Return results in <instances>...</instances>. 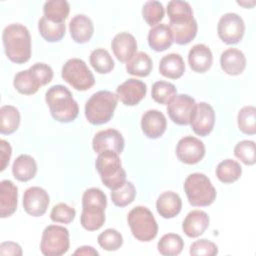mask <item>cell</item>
<instances>
[{
	"instance_id": "4316f807",
	"label": "cell",
	"mask_w": 256,
	"mask_h": 256,
	"mask_svg": "<svg viewBox=\"0 0 256 256\" xmlns=\"http://www.w3.org/2000/svg\"><path fill=\"white\" fill-rule=\"evenodd\" d=\"M37 164L35 159L27 154L19 155L13 162L12 174L20 182H27L35 177Z\"/></svg>"
},
{
	"instance_id": "9c48e42d",
	"label": "cell",
	"mask_w": 256,
	"mask_h": 256,
	"mask_svg": "<svg viewBox=\"0 0 256 256\" xmlns=\"http://www.w3.org/2000/svg\"><path fill=\"white\" fill-rule=\"evenodd\" d=\"M70 239L67 228L60 225L47 226L42 234L40 250L45 256H61L69 250Z\"/></svg>"
},
{
	"instance_id": "8fae6325",
	"label": "cell",
	"mask_w": 256,
	"mask_h": 256,
	"mask_svg": "<svg viewBox=\"0 0 256 256\" xmlns=\"http://www.w3.org/2000/svg\"><path fill=\"white\" fill-rule=\"evenodd\" d=\"M195 100L187 94L176 95L167 104V113L172 120L177 125L187 126L193 118L196 109Z\"/></svg>"
},
{
	"instance_id": "52a82bcc",
	"label": "cell",
	"mask_w": 256,
	"mask_h": 256,
	"mask_svg": "<svg viewBox=\"0 0 256 256\" xmlns=\"http://www.w3.org/2000/svg\"><path fill=\"white\" fill-rule=\"evenodd\" d=\"M132 235L141 242L152 241L158 233V224L152 212L144 206H136L127 216Z\"/></svg>"
},
{
	"instance_id": "bcb514c9",
	"label": "cell",
	"mask_w": 256,
	"mask_h": 256,
	"mask_svg": "<svg viewBox=\"0 0 256 256\" xmlns=\"http://www.w3.org/2000/svg\"><path fill=\"white\" fill-rule=\"evenodd\" d=\"M30 69L35 73L42 86L51 82L53 78V70L49 65L45 63H35L30 67Z\"/></svg>"
},
{
	"instance_id": "8d00e7d4",
	"label": "cell",
	"mask_w": 256,
	"mask_h": 256,
	"mask_svg": "<svg viewBox=\"0 0 256 256\" xmlns=\"http://www.w3.org/2000/svg\"><path fill=\"white\" fill-rule=\"evenodd\" d=\"M167 15L169 17V22H179L194 18L190 4L182 0H172L168 2Z\"/></svg>"
},
{
	"instance_id": "7bdbcfd3",
	"label": "cell",
	"mask_w": 256,
	"mask_h": 256,
	"mask_svg": "<svg viewBox=\"0 0 256 256\" xmlns=\"http://www.w3.org/2000/svg\"><path fill=\"white\" fill-rule=\"evenodd\" d=\"M234 155L246 165L255 164V142L252 140H242L238 142L234 147Z\"/></svg>"
},
{
	"instance_id": "7c38bea8",
	"label": "cell",
	"mask_w": 256,
	"mask_h": 256,
	"mask_svg": "<svg viewBox=\"0 0 256 256\" xmlns=\"http://www.w3.org/2000/svg\"><path fill=\"white\" fill-rule=\"evenodd\" d=\"M176 156L184 164H196L205 156V145L194 136H185L177 143Z\"/></svg>"
},
{
	"instance_id": "f1b7e54d",
	"label": "cell",
	"mask_w": 256,
	"mask_h": 256,
	"mask_svg": "<svg viewBox=\"0 0 256 256\" xmlns=\"http://www.w3.org/2000/svg\"><path fill=\"white\" fill-rule=\"evenodd\" d=\"M13 85L15 89L23 95L35 94L42 86L37 76L30 68L18 72L14 76Z\"/></svg>"
},
{
	"instance_id": "277c9868",
	"label": "cell",
	"mask_w": 256,
	"mask_h": 256,
	"mask_svg": "<svg viewBox=\"0 0 256 256\" xmlns=\"http://www.w3.org/2000/svg\"><path fill=\"white\" fill-rule=\"evenodd\" d=\"M118 97L111 91L94 93L85 104V116L92 125H102L111 120L117 107Z\"/></svg>"
},
{
	"instance_id": "d4e9b609",
	"label": "cell",
	"mask_w": 256,
	"mask_h": 256,
	"mask_svg": "<svg viewBox=\"0 0 256 256\" xmlns=\"http://www.w3.org/2000/svg\"><path fill=\"white\" fill-rule=\"evenodd\" d=\"M169 28L172 33L173 42L178 45L190 43L196 36L198 25L194 18L179 22H169Z\"/></svg>"
},
{
	"instance_id": "e575fe53",
	"label": "cell",
	"mask_w": 256,
	"mask_h": 256,
	"mask_svg": "<svg viewBox=\"0 0 256 256\" xmlns=\"http://www.w3.org/2000/svg\"><path fill=\"white\" fill-rule=\"evenodd\" d=\"M184 247V241L180 235L175 233H168L161 237L158 241L157 248L160 254L164 256L179 255Z\"/></svg>"
},
{
	"instance_id": "ffe728a7",
	"label": "cell",
	"mask_w": 256,
	"mask_h": 256,
	"mask_svg": "<svg viewBox=\"0 0 256 256\" xmlns=\"http://www.w3.org/2000/svg\"><path fill=\"white\" fill-rule=\"evenodd\" d=\"M220 65L226 74L237 76L245 70L246 58L241 50L237 48H228L221 53Z\"/></svg>"
},
{
	"instance_id": "cb8c5ba5",
	"label": "cell",
	"mask_w": 256,
	"mask_h": 256,
	"mask_svg": "<svg viewBox=\"0 0 256 256\" xmlns=\"http://www.w3.org/2000/svg\"><path fill=\"white\" fill-rule=\"evenodd\" d=\"M182 208L180 196L173 191H165L159 195L156 201V209L159 215L165 219L176 217Z\"/></svg>"
},
{
	"instance_id": "f35d334b",
	"label": "cell",
	"mask_w": 256,
	"mask_h": 256,
	"mask_svg": "<svg viewBox=\"0 0 256 256\" xmlns=\"http://www.w3.org/2000/svg\"><path fill=\"white\" fill-rule=\"evenodd\" d=\"M136 197V188L130 181L125 183L119 188L111 191V200L117 207H125L132 203Z\"/></svg>"
},
{
	"instance_id": "b9f144b4",
	"label": "cell",
	"mask_w": 256,
	"mask_h": 256,
	"mask_svg": "<svg viewBox=\"0 0 256 256\" xmlns=\"http://www.w3.org/2000/svg\"><path fill=\"white\" fill-rule=\"evenodd\" d=\"M98 244L106 251H116L123 245V237L116 229L108 228L99 234Z\"/></svg>"
},
{
	"instance_id": "e0dca14e",
	"label": "cell",
	"mask_w": 256,
	"mask_h": 256,
	"mask_svg": "<svg viewBox=\"0 0 256 256\" xmlns=\"http://www.w3.org/2000/svg\"><path fill=\"white\" fill-rule=\"evenodd\" d=\"M166 117L159 110H148L141 117V129L144 135L150 139L161 137L166 131Z\"/></svg>"
},
{
	"instance_id": "f6af8a7d",
	"label": "cell",
	"mask_w": 256,
	"mask_h": 256,
	"mask_svg": "<svg viewBox=\"0 0 256 256\" xmlns=\"http://www.w3.org/2000/svg\"><path fill=\"white\" fill-rule=\"evenodd\" d=\"M189 253L193 256H215L218 254V247L207 239H200L191 244Z\"/></svg>"
},
{
	"instance_id": "d6986e66",
	"label": "cell",
	"mask_w": 256,
	"mask_h": 256,
	"mask_svg": "<svg viewBox=\"0 0 256 256\" xmlns=\"http://www.w3.org/2000/svg\"><path fill=\"white\" fill-rule=\"evenodd\" d=\"M18 188L11 180L0 183V217L6 218L14 214L17 209Z\"/></svg>"
},
{
	"instance_id": "5bb4252c",
	"label": "cell",
	"mask_w": 256,
	"mask_h": 256,
	"mask_svg": "<svg viewBox=\"0 0 256 256\" xmlns=\"http://www.w3.org/2000/svg\"><path fill=\"white\" fill-rule=\"evenodd\" d=\"M125 145L122 134L116 129H106L95 134L92 140L93 150L100 154L105 151H113L118 154L123 152Z\"/></svg>"
},
{
	"instance_id": "3957f363",
	"label": "cell",
	"mask_w": 256,
	"mask_h": 256,
	"mask_svg": "<svg viewBox=\"0 0 256 256\" xmlns=\"http://www.w3.org/2000/svg\"><path fill=\"white\" fill-rule=\"evenodd\" d=\"M45 101L51 116L58 122L69 123L79 114V107L70 90L63 85H54L45 93Z\"/></svg>"
},
{
	"instance_id": "4dcf8cb0",
	"label": "cell",
	"mask_w": 256,
	"mask_h": 256,
	"mask_svg": "<svg viewBox=\"0 0 256 256\" xmlns=\"http://www.w3.org/2000/svg\"><path fill=\"white\" fill-rule=\"evenodd\" d=\"M153 68V63L150 56L145 52H137L127 63L126 71L127 73L138 76L146 77L148 76Z\"/></svg>"
},
{
	"instance_id": "7a4b0ae2",
	"label": "cell",
	"mask_w": 256,
	"mask_h": 256,
	"mask_svg": "<svg viewBox=\"0 0 256 256\" xmlns=\"http://www.w3.org/2000/svg\"><path fill=\"white\" fill-rule=\"evenodd\" d=\"M107 197L105 193L96 187L87 189L82 196V212L80 223L88 231H96L105 223V209Z\"/></svg>"
},
{
	"instance_id": "603a6c76",
	"label": "cell",
	"mask_w": 256,
	"mask_h": 256,
	"mask_svg": "<svg viewBox=\"0 0 256 256\" xmlns=\"http://www.w3.org/2000/svg\"><path fill=\"white\" fill-rule=\"evenodd\" d=\"M213 62V55L210 48L205 44L194 45L188 53L190 68L197 73H204L210 69Z\"/></svg>"
},
{
	"instance_id": "d590c367",
	"label": "cell",
	"mask_w": 256,
	"mask_h": 256,
	"mask_svg": "<svg viewBox=\"0 0 256 256\" xmlns=\"http://www.w3.org/2000/svg\"><path fill=\"white\" fill-rule=\"evenodd\" d=\"M89 61L94 70L100 74L111 72L115 66L114 60L110 53L103 48H97L90 54Z\"/></svg>"
},
{
	"instance_id": "836d02e7",
	"label": "cell",
	"mask_w": 256,
	"mask_h": 256,
	"mask_svg": "<svg viewBox=\"0 0 256 256\" xmlns=\"http://www.w3.org/2000/svg\"><path fill=\"white\" fill-rule=\"evenodd\" d=\"M241 174L242 167L237 161L232 159L221 161L216 168V176L224 184H230L237 181Z\"/></svg>"
},
{
	"instance_id": "7dc6e473",
	"label": "cell",
	"mask_w": 256,
	"mask_h": 256,
	"mask_svg": "<svg viewBox=\"0 0 256 256\" xmlns=\"http://www.w3.org/2000/svg\"><path fill=\"white\" fill-rule=\"evenodd\" d=\"M0 254L3 256H7V255L21 256L23 252L19 244L12 241H6V242H2L0 245Z\"/></svg>"
},
{
	"instance_id": "8992f818",
	"label": "cell",
	"mask_w": 256,
	"mask_h": 256,
	"mask_svg": "<svg viewBox=\"0 0 256 256\" xmlns=\"http://www.w3.org/2000/svg\"><path fill=\"white\" fill-rule=\"evenodd\" d=\"M184 191L189 203L194 207L211 205L216 199V189L203 173H192L184 182Z\"/></svg>"
},
{
	"instance_id": "74e56055",
	"label": "cell",
	"mask_w": 256,
	"mask_h": 256,
	"mask_svg": "<svg viewBox=\"0 0 256 256\" xmlns=\"http://www.w3.org/2000/svg\"><path fill=\"white\" fill-rule=\"evenodd\" d=\"M239 130L247 135L256 133V108L254 106H244L237 115Z\"/></svg>"
},
{
	"instance_id": "ba28073f",
	"label": "cell",
	"mask_w": 256,
	"mask_h": 256,
	"mask_svg": "<svg viewBox=\"0 0 256 256\" xmlns=\"http://www.w3.org/2000/svg\"><path fill=\"white\" fill-rule=\"evenodd\" d=\"M64 81L78 91H86L95 84V78L86 63L79 58H71L62 67Z\"/></svg>"
},
{
	"instance_id": "681fc988",
	"label": "cell",
	"mask_w": 256,
	"mask_h": 256,
	"mask_svg": "<svg viewBox=\"0 0 256 256\" xmlns=\"http://www.w3.org/2000/svg\"><path fill=\"white\" fill-rule=\"evenodd\" d=\"M75 255H88V256H94V255H99L98 251L95 250L91 246H82L79 247L75 252Z\"/></svg>"
},
{
	"instance_id": "c3c4849f",
	"label": "cell",
	"mask_w": 256,
	"mask_h": 256,
	"mask_svg": "<svg viewBox=\"0 0 256 256\" xmlns=\"http://www.w3.org/2000/svg\"><path fill=\"white\" fill-rule=\"evenodd\" d=\"M0 153H1V168L0 171L5 170L7 165L9 164L11 155H12V148L6 140L2 139L0 140Z\"/></svg>"
},
{
	"instance_id": "30bf717a",
	"label": "cell",
	"mask_w": 256,
	"mask_h": 256,
	"mask_svg": "<svg viewBox=\"0 0 256 256\" xmlns=\"http://www.w3.org/2000/svg\"><path fill=\"white\" fill-rule=\"evenodd\" d=\"M217 32L224 43L229 45L236 44L244 36L245 23L237 13H225L218 21Z\"/></svg>"
},
{
	"instance_id": "ac0fdd59",
	"label": "cell",
	"mask_w": 256,
	"mask_h": 256,
	"mask_svg": "<svg viewBox=\"0 0 256 256\" xmlns=\"http://www.w3.org/2000/svg\"><path fill=\"white\" fill-rule=\"evenodd\" d=\"M111 48L120 62H128L137 53V41L128 32L116 34L111 42Z\"/></svg>"
},
{
	"instance_id": "4fadbf2b",
	"label": "cell",
	"mask_w": 256,
	"mask_h": 256,
	"mask_svg": "<svg viewBox=\"0 0 256 256\" xmlns=\"http://www.w3.org/2000/svg\"><path fill=\"white\" fill-rule=\"evenodd\" d=\"M50 197L47 191L41 187L33 186L25 190L23 195V207L27 214L40 217L47 211Z\"/></svg>"
},
{
	"instance_id": "7402d4cb",
	"label": "cell",
	"mask_w": 256,
	"mask_h": 256,
	"mask_svg": "<svg viewBox=\"0 0 256 256\" xmlns=\"http://www.w3.org/2000/svg\"><path fill=\"white\" fill-rule=\"evenodd\" d=\"M209 216L206 212L202 210H192L190 211L183 223L182 230L190 238H196L202 235L209 226Z\"/></svg>"
},
{
	"instance_id": "d6a6232c",
	"label": "cell",
	"mask_w": 256,
	"mask_h": 256,
	"mask_svg": "<svg viewBox=\"0 0 256 256\" xmlns=\"http://www.w3.org/2000/svg\"><path fill=\"white\" fill-rule=\"evenodd\" d=\"M38 30L40 35L48 42L60 41L66 32L65 22H52L42 16L38 21Z\"/></svg>"
},
{
	"instance_id": "9a60e30c",
	"label": "cell",
	"mask_w": 256,
	"mask_h": 256,
	"mask_svg": "<svg viewBox=\"0 0 256 256\" xmlns=\"http://www.w3.org/2000/svg\"><path fill=\"white\" fill-rule=\"evenodd\" d=\"M146 84L135 78L127 79L116 88L118 99L126 106H135L139 104L146 96Z\"/></svg>"
},
{
	"instance_id": "6da1fadb",
	"label": "cell",
	"mask_w": 256,
	"mask_h": 256,
	"mask_svg": "<svg viewBox=\"0 0 256 256\" xmlns=\"http://www.w3.org/2000/svg\"><path fill=\"white\" fill-rule=\"evenodd\" d=\"M7 58L17 64L26 63L31 57V36L27 27L14 23L6 26L2 33Z\"/></svg>"
},
{
	"instance_id": "2e32d148",
	"label": "cell",
	"mask_w": 256,
	"mask_h": 256,
	"mask_svg": "<svg viewBox=\"0 0 256 256\" xmlns=\"http://www.w3.org/2000/svg\"><path fill=\"white\" fill-rule=\"evenodd\" d=\"M215 124V112L213 107L206 102L196 104V109L190 125L195 134L199 136H207L211 133Z\"/></svg>"
},
{
	"instance_id": "60d3db41",
	"label": "cell",
	"mask_w": 256,
	"mask_h": 256,
	"mask_svg": "<svg viewBox=\"0 0 256 256\" xmlns=\"http://www.w3.org/2000/svg\"><path fill=\"white\" fill-rule=\"evenodd\" d=\"M164 7L162 3L156 0H150L145 2L142 8V16L145 22L149 26H155L160 23V21L164 18Z\"/></svg>"
},
{
	"instance_id": "ee69618b",
	"label": "cell",
	"mask_w": 256,
	"mask_h": 256,
	"mask_svg": "<svg viewBox=\"0 0 256 256\" xmlns=\"http://www.w3.org/2000/svg\"><path fill=\"white\" fill-rule=\"evenodd\" d=\"M76 216V211L73 207L67 205L66 203H58L53 206L50 218L52 221L57 223L69 224L71 223Z\"/></svg>"
},
{
	"instance_id": "5b68a950",
	"label": "cell",
	"mask_w": 256,
	"mask_h": 256,
	"mask_svg": "<svg viewBox=\"0 0 256 256\" xmlns=\"http://www.w3.org/2000/svg\"><path fill=\"white\" fill-rule=\"evenodd\" d=\"M95 167L102 183L111 191L119 188L126 181V171L122 167L119 154L116 152L105 151L98 154Z\"/></svg>"
},
{
	"instance_id": "1f68e13d",
	"label": "cell",
	"mask_w": 256,
	"mask_h": 256,
	"mask_svg": "<svg viewBox=\"0 0 256 256\" xmlns=\"http://www.w3.org/2000/svg\"><path fill=\"white\" fill-rule=\"evenodd\" d=\"M70 5L66 0H49L44 3V17L52 22H64L69 15Z\"/></svg>"
},
{
	"instance_id": "83f0119b",
	"label": "cell",
	"mask_w": 256,
	"mask_h": 256,
	"mask_svg": "<svg viewBox=\"0 0 256 256\" xmlns=\"http://www.w3.org/2000/svg\"><path fill=\"white\" fill-rule=\"evenodd\" d=\"M159 72L166 78L178 79L185 72V63L178 53H170L163 56L159 63Z\"/></svg>"
},
{
	"instance_id": "44dd1931",
	"label": "cell",
	"mask_w": 256,
	"mask_h": 256,
	"mask_svg": "<svg viewBox=\"0 0 256 256\" xmlns=\"http://www.w3.org/2000/svg\"><path fill=\"white\" fill-rule=\"evenodd\" d=\"M69 32L76 43H87L90 41L94 33L93 22L88 16L84 14H77L70 20Z\"/></svg>"
},
{
	"instance_id": "f546056e",
	"label": "cell",
	"mask_w": 256,
	"mask_h": 256,
	"mask_svg": "<svg viewBox=\"0 0 256 256\" xmlns=\"http://www.w3.org/2000/svg\"><path fill=\"white\" fill-rule=\"evenodd\" d=\"M20 112L12 105H4L0 108V133L9 135L14 133L20 125Z\"/></svg>"
},
{
	"instance_id": "484cf974",
	"label": "cell",
	"mask_w": 256,
	"mask_h": 256,
	"mask_svg": "<svg viewBox=\"0 0 256 256\" xmlns=\"http://www.w3.org/2000/svg\"><path fill=\"white\" fill-rule=\"evenodd\" d=\"M173 43V37L168 25L164 23L153 26L148 32V44L156 52L167 50Z\"/></svg>"
},
{
	"instance_id": "ab89813d",
	"label": "cell",
	"mask_w": 256,
	"mask_h": 256,
	"mask_svg": "<svg viewBox=\"0 0 256 256\" xmlns=\"http://www.w3.org/2000/svg\"><path fill=\"white\" fill-rule=\"evenodd\" d=\"M177 95L176 87L166 81H157L153 84L151 96L159 104H168Z\"/></svg>"
}]
</instances>
